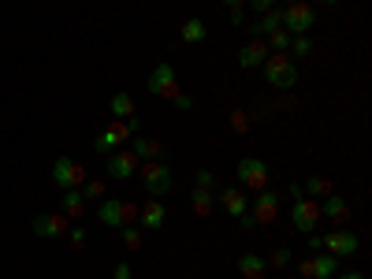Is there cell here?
I'll list each match as a JSON object with an SVG mask.
<instances>
[{
	"instance_id": "cell-1",
	"label": "cell",
	"mask_w": 372,
	"mask_h": 279,
	"mask_svg": "<svg viewBox=\"0 0 372 279\" xmlns=\"http://www.w3.org/2000/svg\"><path fill=\"white\" fill-rule=\"evenodd\" d=\"M138 172H142V186L149 190L153 198H164L175 183V175L164 160H145V164H138Z\"/></svg>"
},
{
	"instance_id": "cell-2",
	"label": "cell",
	"mask_w": 372,
	"mask_h": 279,
	"mask_svg": "<svg viewBox=\"0 0 372 279\" xmlns=\"http://www.w3.org/2000/svg\"><path fill=\"white\" fill-rule=\"evenodd\" d=\"M265 78H268L276 90H290V86L298 82V68L290 63L287 53H268V60H265Z\"/></svg>"
},
{
	"instance_id": "cell-3",
	"label": "cell",
	"mask_w": 372,
	"mask_h": 279,
	"mask_svg": "<svg viewBox=\"0 0 372 279\" xmlns=\"http://www.w3.org/2000/svg\"><path fill=\"white\" fill-rule=\"evenodd\" d=\"M105 227H131L138 220V205L134 201H119V198H105L101 209H97Z\"/></svg>"
},
{
	"instance_id": "cell-4",
	"label": "cell",
	"mask_w": 372,
	"mask_h": 279,
	"mask_svg": "<svg viewBox=\"0 0 372 279\" xmlns=\"http://www.w3.org/2000/svg\"><path fill=\"white\" fill-rule=\"evenodd\" d=\"M317 26V8L313 4H287L283 8V30L290 38H298V34H309V30Z\"/></svg>"
},
{
	"instance_id": "cell-5",
	"label": "cell",
	"mask_w": 372,
	"mask_h": 279,
	"mask_svg": "<svg viewBox=\"0 0 372 279\" xmlns=\"http://www.w3.org/2000/svg\"><path fill=\"white\" fill-rule=\"evenodd\" d=\"M145 86H149L153 97H164V101H171V97L179 93V78H175V68H171L168 60H160L156 68L149 71V82H145Z\"/></svg>"
},
{
	"instance_id": "cell-6",
	"label": "cell",
	"mask_w": 372,
	"mask_h": 279,
	"mask_svg": "<svg viewBox=\"0 0 372 279\" xmlns=\"http://www.w3.org/2000/svg\"><path fill=\"white\" fill-rule=\"evenodd\" d=\"M235 175H238V183L250 186V190H268V164L257 160V157H242Z\"/></svg>"
},
{
	"instance_id": "cell-7",
	"label": "cell",
	"mask_w": 372,
	"mask_h": 279,
	"mask_svg": "<svg viewBox=\"0 0 372 279\" xmlns=\"http://www.w3.org/2000/svg\"><path fill=\"white\" fill-rule=\"evenodd\" d=\"M53 183H56L60 190L83 186V183H86V168H83V164H75L71 157H56V160H53Z\"/></svg>"
},
{
	"instance_id": "cell-8",
	"label": "cell",
	"mask_w": 372,
	"mask_h": 279,
	"mask_svg": "<svg viewBox=\"0 0 372 279\" xmlns=\"http://www.w3.org/2000/svg\"><path fill=\"white\" fill-rule=\"evenodd\" d=\"M131 138H134V135H131V127L112 120L105 130H97V138H93V149L101 153V157H108V153H116V149H119V142H131Z\"/></svg>"
},
{
	"instance_id": "cell-9",
	"label": "cell",
	"mask_w": 372,
	"mask_h": 279,
	"mask_svg": "<svg viewBox=\"0 0 372 279\" xmlns=\"http://www.w3.org/2000/svg\"><path fill=\"white\" fill-rule=\"evenodd\" d=\"M320 250L339 257V260H346L358 253V235L354 231H328V235H320Z\"/></svg>"
},
{
	"instance_id": "cell-10",
	"label": "cell",
	"mask_w": 372,
	"mask_h": 279,
	"mask_svg": "<svg viewBox=\"0 0 372 279\" xmlns=\"http://www.w3.org/2000/svg\"><path fill=\"white\" fill-rule=\"evenodd\" d=\"M290 223H294L298 231H317V223H320V201L298 198L294 209H290Z\"/></svg>"
},
{
	"instance_id": "cell-11",
	"label": "cell",
	"mask_w": 372,
	"mask_h": 279,
	"mask_svg": "<svg viewBox=\"0 0 372 279\" xmlns=\"http://www.w3.org/2000/svg\"><path fill=\"white\" fill-rule=\"evenodd\" d=\"M105 160H108V168H105L108 179H131L138 172V164H142L131 149H116V153H108Z\"/></svg>"
},
{
	"instance_id": "cell-12",
	"label": "cell",
	"mask_w": 372,
	"mask_h": 279,
	"mask_svg": "<svg viewBox=\"0 0 372 279\" xmlns=\"http://www.w3.org/2000/svg\"><path fill=\"white\" fill-rule=\"evenodd\" d=\"M250 216L257 223H272L280 216V194L276 190H257V201H253V212Z\"/></svg>"
},
{
	"instance_id": "cell-13",
	"label": "cell",
	"mask_w": 372,
	"mask_h": 279,
	"mask_svg": "<svg viewBox=\"0 0 372 279\" xmlns=\"http://www.w3.org/2000/svg\"><path fill=\"white\" fill-rule=\"evenodd\" d=\"M335 272H339V257H331V253H317L313 260H302L305 279H331Z\"/></svg>"
},
{
	"instance_id": "cell-14",
	"label": "cell",
	"mask_w": 372,
	"mask_h": 279,
	"mask_svg": "<svg viewBox=\"0 0 372 279\" xmlns=\"http://www.w3.org/2000/svg\"><path fill=\"white\" fill-rule=\"evenodd\" d=\"M220 209L228 212V216H242V212H250V198L242 194V186H228V190H220Z\"/></svg>"
},
{
	"instance_id": "cell-15",
	"label": "cell",
	"mask_w": 372,
	"mask_h": 279,
	"mask_svg": "<svg viewBox=\"0 0 372 279\" xmlns=\"http://www.w3.org/2000/svg\"><path fill=\"white\" fill-rule=\"evenodd\" d=\"M30 231H34L38 238H60V235H68V220L63 216H34Z\"/></svg>"
},
{
	"instance_id": "cell-16",
	"label": "cell",
	"mask_w": 372,
	"mask_h": 279,
	"mask_svg": "<svg viewBox=\"0 0 372 279\" xmlns=\"http://www.w3.org/2000/svg\"><path fill=\"white\" fill-rule=\"evenodd\" d=\"M265 60H268V45H265V38H253L250 45L238 48V63H242V68H261Z\"/></svg>"
},
{
	"instance_id": "cell-17",
	"label": "cell",
	"mask_w": 372,
	"mask_h": 279,
	"mask_svg": "<svg viewBox=\"0 0 372 279\" xmlns=\"http://www.w3.org/2000/svg\"><path fill=\"white\" fill-rule=\"evenodd\" d=\"M320 216H328L331 223H346L350 220V201L339 198V194H328V198L320 201Z\"/></svg>"
},
{
	"instance_id": "cell-18",
	"label": "cell",
	"mask_w": 372,
	"mask_h": 279,
	"mask_svg": "<svg viewBox=\"0 0 372 279\" xmlns=\"http://www.w3.org/2000/svg\"><path fill=\"white\" fill-rule=\"evenodd\" d=\"M60 209H63V216H68V220H83V212H86V198H83V190H78V186L63 190Z\"/></svg>"
},
{
	"instance_id": "cell-19",
	"label": "cell",
	"mask_w": 372,
	"mask_h": 279,
	"mask_svg": "<svg viewBox=\"0 0 372 279\" xmlns=\"http://www.w3.org/2000/svg\"><path fill=\"white\" fill-rule=\"evenodd\" d=\"M131 153L145 164V160H160V157H164V145H160V142H153V138H142V135H134L131 138Z\"/></svg>"
},
{
	"instance_id": "cell-20",
	"label": "cell",
	"mask_w": 372,
	"mask_h": 279,
	"mask_svg": "<svg viewBox=\"0 0 372 279\" xmlns=\"http://www.w3.org/2000/svg\"><path fill=\"white\" fill-rule=\"evenodd\" d=\"M138 216H142V227L145 231H156L160 223H164V201H145V209H138Z\"/></svg>"
},
{
	"instance_id": "cell-21",
	"label": "cell",
	"mask_w": 372,
	"mask_h": 279,
	"mask_svg": "<svg viewBox=\"0 0 372 279\" xmlns=\"http://www.w3.org/2000/svg\"><path fill=\"white\" fill-rule=\"evenodd\" d=\"M265 257H257V253H242L238 257V272H242V279H265Z\"/></svg>"
},
{
	"instance_id": "cell-22",
	"label": "cell",
	"mask_w": 372,
	"mask_h": 279,
	"mask_svg": "<svg viewBox=\"0 0 372 279\" xmlns=\"http://www.w3.org/2000/svg\"><path fill=\"white\" fill-rule=\"evenodd\" d=\"M283 26V11H276V8H268L261 19L253 23V38H268L272 30H280Z\"/></svg>"
},
{
	"instance_id": "cell-23",
	"label": "cell",
	"mask_w": 372,
	"mask_h": 279,
	"mask_svg": "<svg viewBox=\"0 0 372 279\" xmlns=\"http://www.w3.org/2000/svg\"><path fill=\"white\" fill-rule=\"evenodd\" d=\"M134 97L131 93H112V120H131L134 116Z\"/></svg>"
},
{
	"instance_id": "cell-24",
	"label": "cell",
	"mask_w": 372,
	"mask_h": 279,
	"mask_svg": "<svg viewBox=\"0 0 372 279\" xmlns=\"http://www.w3.org/2000/svg\"><path fill=\"white\" fill-rule=\"evenodd\" d=\"M205 34H208V30H205L201 19H183V26H179V38H183L186 45H201Z\"/></svg>"
},
{
	"instance_id": "cell-25",
	"label": "cell",
	"mask_w": 372,
	"mask_h": 279,
	"mask_svg": "<svg viewBox=\"0 0 372 279\" xmlns=\"http://www.w3.org/2000/svg\"><path fill=\"white\" fill-rule=\"evenodd\" d=\"M213 205H216L213 190H198V186H193V198H190V209H193V216H208V212H213Z\"/></svg>"
},
{
	"instance_id": "cell-26",
	"label": "cell",
	"mask_w": 372,
	"mask_h": 279,
	"mask_svg": "<svg viewBox=\"0 0 372 279\" xmlns=\"http://www.w3.org/2000/svg\"><path fill=\"white\" fill-rule=\"evenodd\" d=\"M265 45H268V53H287V48H290V34L280 26V30H272V34L265 38Z\"/></svg>"
},
{
	"instance_id": "cell-27",
	"label": "cell",
	"mask_w": 372,
	"mask_h": 279,
	"mask_svg": "<svg viewBox=\"0 0 372 279\" xmlns=\"http://www.w3.org/2000/svg\"><path fill=\"white\" fill-rule=\"evenodd\" d=\"M305 190L313 194V201H324L328 194H335V190H331V183H328V179H320V175H313L309 183H305Z\"/></svg>"
},
{
	"instance_id": "cell-28",
	"label": "cell",
	"mask_w": 372,
	"mask_h": 279,
	"mask_svg": "<svg viewBox=\"0 0 372 279\" xmlns=\"http://www.w3.org/2000/svg\"><path fill=\"white\" fill-rule=\"evenodd\" d=\"M78 190H83L86 201H101V198H105V183H101V179H90V183H83Z\"/></svg>"
},
{
	"instance_id": "cell-29",
	"label": "cell",
	"mask_w": 372,
	"mask_h": 279,
	"mask_svg": "<svg viewBox=\"0 0 372 279\" xmlns=\"http://www.w3.org/2000/svg\"><path fill=\"white\" fill-rule=\"evenodd\" d=\"M119 231H123V246H127V250H142V231L134 223L131 227H119Z\"/></svg>"
},
{
	"instance_id": "cell-30",
	"label": "cell",
	"mask_w": 372,
	"mask_h": 279,
	"mask_svg": "<svg viewBox=\"0 0 372 279\" xmlns=\"http://www.w3.org/2000/svg\"><path fill=\"white\" fill-rule=\"evenodd\" d=\"M290 48H294V56H313V41L305 34H298L294 41H290Z\"/></svg>"
},
{
	"instance_id": "cell-31",
	"label": "cell",
	"mask_w": 372,
	"mask_h": 279,
	"mask_svg": "<svg viewBox=\"0 0 372 279\" xmlns=\"http://www.w3.org/2000/svg\"><path fill=\"white\" fill-rule=\"evenodd\" d=\"M213 183H216L213 172H198V175H193V186H198V190H213Z\"/></svg>"
},
{
	"instance_id": "cell-32",
	"label": "cell",
	"mask_w": 372,
	"mask_h": 279,
	"mask_svg": "<svg viewBox=\"0 0 372 279\" xmlns=\"http://www.w3.org/2000/svg\"><path fill=\"white\" fill-rule=\"evenodd\" d=\"M268 260H272V265H276V268H287V265H290V250H283V246H280V250L272 253Z\"/></svg>"
},
{
	"instance_id": "cell-33",
	"label": "cell",
	"mask_w": 372,
	"mask_h": 279,
	"mask_svg": "<svg viewBox=\"0 0 372 279\" xmlns=\"http://www.w3.org/2000/svg\"><path fill=\"white\" fill-rule=\"evenodd\" d=\"M68 238H71V246H78V250L86 246V231H83V227H68Z\"/></svg>"
},
{
	"instance_id": "cell-34",
	"label": "cell",
	"mask_w": 372,
	"mask_h": 279,
	"mask_svg": "<svg viewBox=\"0 0 372 279\" xmlns=\"http://www.w3.org/2000/svg\"><path fill=\"white\" fill-rule=\"evenodd\" d=\"M112 279H134L131 265H127V260H119V265H116V272H112Z\"/></svg>"
},
{
	"instance_id": "cell-35",
	"label": "cell",
	"mask_w": 372,
	"mask_h": 279,
	"mask_svg": "<svg viewBox=\"0 0 372 279\" xmlns=\"http://www.w3.org/2000/svg\"><path fill=\"white\" fill-rule=\"evenodd\" d=\"M246 4H250V8L257 11V15H265V11H268L272 4H276V0H246Z\"/></svg>"
},
{
	"instance_id": "cell-36",
	"label": "cell",
	"mask_w": 372,
	"mask_h": 279,
	"mask_svg": "<svg viewBox=\"0 0 372 279\" xmlns=\"http://www.w3.org/2000/svg\"><path fill=\"white\" fill-rule=\"evenodd\" d=\"M231 127H235V130H238V135H242V130H246V127H250V120H246V116H242V112H235V116H231Z\"/></svg>"
},
{
	"instance_id": "cell-37",
	"label": "cell",
	"mask_w": 372,
	"mask_h": 279,
	"mask_svg": "<svg viewBox=\"0 0 372 279\" xmlns=\"http://www.w3.org/2000/svg\"><path fill=\"white\" fill-rule=\"evenodd\" d=\"M171 105H175V108H183V112H186V108H190L193 101H190V97H186V93H175V97H171Z\"/></svg>"
},
{
	"instance_id": "cell-38",
	"label": "cell",
	"mask_w": 372,
	"mask_h": 279,
	"mask_svg": "<svg viewBox=\"0 0 372 279\" xmlns=\"http://www.w3.org/2000/svg\"><path fill=\"white\" fill-rule=\"evenodd\" d=\"M238 220H242V227H246V231H253V227H257V220L250 216V212H242V216H238Z\"/></svg>"
},
{
	"instance_id": "cell-39",
	"label": "cell",
	"mask_w": 372,
	"mask_h": 279,
	"mask_svg": "<svg viewBox=\"0 0 372 279\" xmlns=\"http://www.w3.org/2000/svg\"><path fill=\"white\" fill-rule=\"evenodd\" d=\"M231 26H242V8H231Z\"/></svg>"
},
{
	"instance_id": "cell-40",
	"label": "cell",
	"mask_w": 372,
	"mask_h": 279,
	"mask_svg": "<svg viewBox=\"0 0 372 279\" xmlns=\"http://www.w3.org/2000/svg\"><path fill=\"white\" fill-rule=\"evenodd\" d=\"M223 4H228V8H242V4H246V0H223Z\"/></svg>"
},
{
	"instance_id": "cell-41",
	"label": "cell",
	"mask_w": 372,
	"mask_h": 279,
	"mask_svg": "<svg viewBox=\"0 0 372 279\" xmlns=\"http://www.w3.org/2000/svg\"><path fill=\"white\" fill-rule=\"evenodd\" d=\"M339 279H365L361 272H346V275H339Z\"/></svg>"
},
{
	"instance_id": "cell-42",
	"label": "cell",
	"mask_w": 372,
	"mask_h": 279,
	"mask_svg": "<svg viewBox=\"0 0 372 279\" xmlns=\"http://www.w3.org/2000/svg\"><path fill=\"white\" fill-rule=\"evenodd\" d=\"M324 4H339V0H324Z\"/></svg>"
},
{
	"instance_id": "cell-43",
	"label": "cell",
	"mask_w": 372,
	"mask_h": 279,
	"mask_svg": "<svg viewBox=\"0 0 372 279\" xmlns=\"http://www.w3.org/2000/svg\"><path fill=\"white\" fill-rule=\"evenodd\" d=\"M0 279H4V272H0Z\"/></svg>"
},
{
	"instance_id": "cell-44",
	"label": "cell",
	"mask_w": 372,
	"mask_h": 279,
	"mask_svg": "<svg viewBox=\"0 0 372 279\" xmlns=\"http://www.w3.org/2000/svg\"><path fill=\"white\" fill-rule=\"evenodd\" d=\"M302 4H305V0H302Z\"/></svg>"
}]
</instances>
